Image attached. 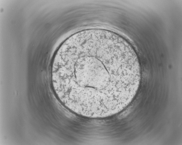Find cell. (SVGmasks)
I'll use <instances>...</instances> for the list:
<instances>
[{"label": "cell", "mask_w": 182, "mask_h": 145, "mask_svg": "<svg viewBox=\"0 0 182 145\" xmlns=\"http://www.w3.org/2000/svg\"><path fill=\"white\" fill-rule=\"evenodd\" d=\"M50 75L54 92L66 105L97 113L114 110L132 99L141 70L126 39L107 30L90 29L73 34L61 45Z\"/></svg>", "instance_id": "1"}]
</instances>
